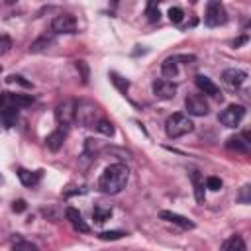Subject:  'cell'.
Wrapping results in <instances>:
<instances>
[{"instance_id":"cell-1","label":"cell","mask_w":251,"mask_h":251,"mask_svg":"<svg viewBox=\"0 0 251 251\" xmlns=\"http://www.w3.org/2000/svg\"><path fill=\"white\" fill-rule=\"evenodd\" d=\"M127 178H129V171L124 163H114L110 167L104 169V173L100 175V180H98V188L104 192V194H118L126 188L127 184Z\"/></svg>"},{"instance_id":"cell-2","label":"cell","mask_w":251,"mask_h":251,"mask_svg":"<svg viewBox=\"0 0 251 251\" xmlns=\"http://www.w3.org/2000/svg\"><path fill=\"white\" fill-rule=\"evenodd\" d=\"M31 96H25V94H14V92H0V116L2 120L6 122V126H12L16 116H18V110L24 108V106H29L31 104Z\"/></svg>"},{"instance_id":"cell-3","label":"cell","mask_w":251,"mask_h":251,"mask_svg":"<svg viewBox=\"0 0 251 251\" xmlns=\"http://www.w3.org/2000/svg\"><path fill=\"white\" fill-rule=\"evenodd\" d=\"M192 129H194L192 120H190L186 114H180V112H176V114L169 116V118H167V122H165V131H167V135H169L171 139L182 137V135L190 133Z\"/></svg>"},{"instance_id":"cell-4","label":"cell","mask_w":251,"mask_h":251,"mask_svg":"<svg viewBox=\"0 0 251 251\" xmlns=\"http://www.w3.org/2000/svg\"><path fill=\"white\" fill-rule=\"evenodd\" d=\"M55 118H57V122H59L63 127L73 126V122L76 120V102L71 100V98L59 102L57 108H55Z\"/></svg>"},{"instance_id":"cell-5","label":"cell","mask_w":251,"mask_h":251,"mask_svg":"<svg viewBox=\"0 0 251 251\" xmlns=\"http://www.w3.org/2000/svg\"><path fill=\"white\" fill-rule=\"evenodd\" d=\"M226 20H227V14H226L224 6H222L220 2H216V0L208 2L206 14H204V24H206L208 27H218V25H224Z\"/></svg>"},{"instance_id":"cell-6","label":"cell","mask_w":251,"mask_h":251,"mask_svg":"<svg viewBox=\"0 0 251 251\" xmlns=\"http://www.w3.org/2000/svg\"><path fill=\"white\" fill-rule=\"evenodd\" d=\"M218 118L226 127H237L241 124V120L245 118V108L241 104H229L226 110H222V114Z\"/></svg>"},{"instance_id":"cell-7","label":"cell","mask_w":251,"mask_h":251,"mask_svg":"<svg viewBox=\"0 0 251 251\" xmlns=\"http://www.w3.org/2000/svg\"><path fill=\"white\" fill-rule=\"evenodd\" d=\"M151 88H153V96L159 100H171L176 94V84L167 78H155Z\"/></svg>"},{"instance_id":"cell-8","label":"cell","mask_w":251,"mask_h":251,"mask_svg":"<svg viewBox=\"0 0 251 251\" xmlns=\"http://www.w3.org/2000/svg\"><path fill=\"white\" fill-rule=\"evenodd\" d=\"M184 106L190 116H206L210 112V106L202 94H188L184 98Z\"/></svg>"},{"instance_id":"cell-9","label":"cell","mask_w":251,"mask_h":251,"mask_svg":"<svg viewBox=\"0 0 251 251\" xmlns=\"http://www.w3.org/2000/svg\"><path fill=\"white\" fill-rule=\"evenodd\" d=\"M51 29H53V33H75L76 31V20L71 14L55 16L51 22Z\"/></svg>"},{"instance_id":"cell-10","label":"cell","mask_w":251,"mask_h":251,"mask_svg":"<svg viewBox=\"0 0 251 251\" xmlns=\"http://www.w3.org/2000/svg\"><path fill=\"white\" fill-rule=\"evenodd\" d=\"M96 118V106L92 102H76V120L82 124V126H94Z\"/></svg>"},{"instance_id":"cell-11","label":"cell","mask_w":251,"mask_h":251,"mask_svg":"<svg viewBox=\"0 0 251 251\" xmlns=\"http://www.w3.org/2000/svg\"><path fill=\"white\" fill-rule=\"evenodd\" d=\"M222 78H224V82H226L227 86H231V88H239V86L245 82L247 73L241 71V69H226L224 75H222Z\"/></svg>"},{"instance_id":"cell-12","label":"cell","mask_w":251,"mask_h":251,"mask_svg":"<svg viewBox=\"0 0 251 251\" xmlns=\"http://www.w3.org/2000/svg\"><path fill=\"white\" fill-rule=\"evenodd\" d=\"M194 84L198 86V90H200V92H204V94H208V96H220V94H222V92H220V88H218V84H216L212 78L204 76V75H196Z\"/></svg>"},{"instance_id":"cell-13","label":"cell","mask_w":251,"mask_h":251,"mask_svg":"<svg viewBox=\"0 0 251 251\" xmlns=\"http://www.w3.org/2000/svg\"><path fill=\"white\" fill-rule=\"evenodd\" d=\"M65 218L71 222V226L76 229V231H82V233H88V226L84 224V220H82V216H80V212L76 210V208H67L65 210Z\"/></svg>"},{"instance_id":"cell-14","label":"cell","mask_w":251,"mask_h":251,"mask_svg":"<svg viewBox=\"0 0 251 251\" xmlns=\"http://www.w3.org/2000/svg\"><path fill=\"white\" fill-rule=\"evenodd\" d=\"M178 55H175V57H167L165 61H163V65H161V73H163V76L169 80V78H176L178 76Z\"/></svg>"},{"instance_id":"cell-15","label":"cell","mask_w":251,"mask_h":251,"mask_svg":"<svg viewBox=\"0 0 251 251\" xmlns=\"http://www.w3.org/2000/svg\"><path fill=\"white\" fill-rule=\"evenodd\" d=\"M188 176H190V182H192V188H194V198H196L198 204H202L204 198H206L204 196V178L198 171H190Z\"/></svg>"},{"instance_id":"cell-16","label":"cell","mask_w":251,"mask_h":251,"mask_svg":"<svg viewBox=\"0 0 251 251\" xmlns=\"http://www.w3.org/2000/svg\"><path fill=\"white\" fill-rule=\"evenodd\" d=\"M159 216H161L163 220L171 222V224H176V226H178V227H182V229H192V227H194V222H190L188 218H184V216H180V214H175V212H167V210H163Z\"/></svg>"},{"instance_id":"cell-17","label":"cell","mask_w":251,"mask_h":251,"mask_svg":"<svg viewBox=\"0 0 251 251\" xmlns=\"http://www.w3.org/2000/svg\"><path fill=\"white\" fill-rule=\"evenodd\" d=\"M220 251H247V249H245V241L241 235H231L222 243Z\"/></svg>"},{"instance_id":"cell-18","label":"cell","mask_w":251,"mask_h":251,"mask_svg":"<svg viewBox=\"0 0 251 251\" xmlns=\"http://www.w3.org/2000/svg\"><path fill=\"white\" fill-rule=\"evenodd\" d=\"M63 141H65V133H63L61 129L49 133L47 139H45V143H47V147H49L51 151H59V149L63 147Z\"/></svg>"},{"instance_id":"cell-19","label":"cell","mask_w":251,"mask_h":251,"mask_svg":"<svg viewBox=\"0 0 251 251\" xmlns=\"http://www.w3.org/2000/svg\"><path fill=\"white\" fill-rule=\"evenodd\" d=\"M112 216V208L110 206H104V204H96L94 210H92V218L96 224H104L108 218Z\"/></svg>"},{"instance_id":"cell-20","label":"cell","mask_w":251,"mask_h":251,"mask_svg":"<svg viewBox=\"0 0 251 251\" xmlns=\"http://www.w3.org/2000/svg\"><path fill=\"white\" fill-rule=\"evenodd\" d=\"M18 178L22 180V184L33 186V184H37V180H39V173H31V171H27V169H18Z\"/></svg>"},{"instance_id":"cell-21","label":"cell","mask_w":251,"mask_h":251,"mask_svg":"<svg viewBox=\"0 0 251 251\" xmlns=\"http://www.w3.org/2000/svg\"><path fill=\"white\" fill-rule=\"evenodd\" d=\"M247 143H249V141H243V139H239V137H229L226 145H227L229 149H235V151L245 153V151H247Z\"/></svg>"},{"instance_id":"cell-22","label":"cell","mask_w":251,"mask_h":251,"mask_svg":"<svg viewBox=\"0 0 251 251\" xmlns=\"http://www.w3.org/2000/svg\"><path fill=\"white\" fill-rule=\"evenodd\" d=\"M94 126H96V131H100V133H104V135H108V137L114 135V126H112L108 120H98Z\"/></svg>"},{"instance_id":"cell-23","label":"cell","mask_w":251,"mask_h":251,"mask_svg":"<svg viewBox=\"0 0 251 251\" xmlns=\"http://www.w3.org/2000/svg\"><path fill=\"white\" fill-rule=\"evenodd\" d=\"M126 233L124 231H120V229H114V231H102V233H98V237L102 239V241H114V239H120V237H124Z\"/></svg>"},{"instance_id":"cell-24","label":"cell","mask_w":251,"mask_h":251,"mask_svg":"<svg viewBox=\"0 0 251 251\" xmlns=\"http://www.w3.org/2000/svg\"><path fill=\"white\" fill-rule=\"evenodd\" d=\"M182 18H184V12H182L180 8L173 6V8L169 10V20H171L173 24H180V22H182Z\"/></svg>"},{"instance_id":"cell-25","label":"cell","mask_w":251,"mask_h":251,"mask_svg":"<svg viewBox=\"0 0 251 251\" xmlns=\"http://www.w3.org/2000/svg\"><path fill=\"white\" fill-rule=\"evenodd\" d=\"M49 43H51V37L43 35V37H39L35 43H31V47H29V49H31V51H41V49H45Z\"/></svg>"},{"instance_id":"cell-26","label":"cell","mask_w":251,"mask_h":251,"mask_svg":"<svg viewBox=\"0 0 251 251\" xmlns=\"http://www.w3.org/2000/svg\"><path fill=\"white\" fill-rule=\"evenodd\" d=\"M12 251H39L31 241H18Z\"/></svg>"},{"instance_id":"cell-27","label":"cell","mask_w":251,"mask_h":251,"mask_svg":"<svg viewBox=\"0 0 251 251\" xmlns=\"http://www.w3.org/2000/svg\"><path fill=\"white\" fill-rule=\"evenodd\" d=\"M206 188H210V190H220V188H222V178H218V176H208V178H206Z\"/></svg>"},{"instance_id":"cell-28","label":"cell","mask_w":251,"mask_h":251,"mask_svg":"<svg viewBox=\"0 0 251 251\" xmlns=\"http://www.w3.org/2000/svg\"><path fill=\"white\" fill-rule=\"evenodd\" d=\"M12 47V39L8 35H0V55H4L6 51H10Z\"/></svg>"},{"instance_id":"cell-29","label":"cell","mask_w":251,"mask_h":251,"mask_svg":"<svg viewBox=\"0 0 251 251\" xmlns=\"http://www.w3.org/2000/svg\"><path fill=\"white\" fill-rule=\"evenodd\" d=\"M147 14H149V20H151V22H157V20H159V8H155L153 2L147 6Z\"/></svg>"},{"instance_id":"cell-30","label":"cell","mask_w":251,"mask_h":251,"mask_svg":"<svg viewBox=\"0 0 251 251\" xmlns=\"http://www.w3.org/2000/svg\"><path fill=\"white\" fill-rule=\"evenodd\" d=\"M8 82H18V84H22V86H31V82L24 80L20 75H10V76H8Z\"/></svg>"},{"instance_id":"cell-31","label":"cell","mask_w":251,"mask_h":251,"mask_svg":"<svg viewBox=\"0 0 251 251\" xmlns=\"http://www.w3.org/2000/svg\"><path fill=\"white\" fill-rule=\"evenodd\" d=\"M110 76H112V82H114V84H118V88H120V90H126V88H127V80H126V82H122V76H118L116 73H112Z\"/></svg>"},{"instance_id":"cell-32","label":"cell","mask_w":251,"mask_h":251,"mask_svg":"<svg viewBox=\"0 0 251 251\" xmlns=\"http://www.w3.org/2000/svg\"><path fill=\"white\" fill-rule=\"evenodd\" d=\"M249 190H251V186H249V184H245V186L241 188V196H239V200H241L243 204H247V202H249Z\"/></svg>"},{"instance_id":"cell-33","label":"cell","mask_w":251,"mask_h":251,"mask_svg":"<svg viewBox=\"0 0 251 251\" xmlns=\"http://www.w3.org/2000/svg\"><path fill=\"white\" fill-rule=\"evenodd\" d=\"M12 210H14V212H24V210H25V202H24V200H16L14 206H12Z\"/></svg>"}]
</instances>
